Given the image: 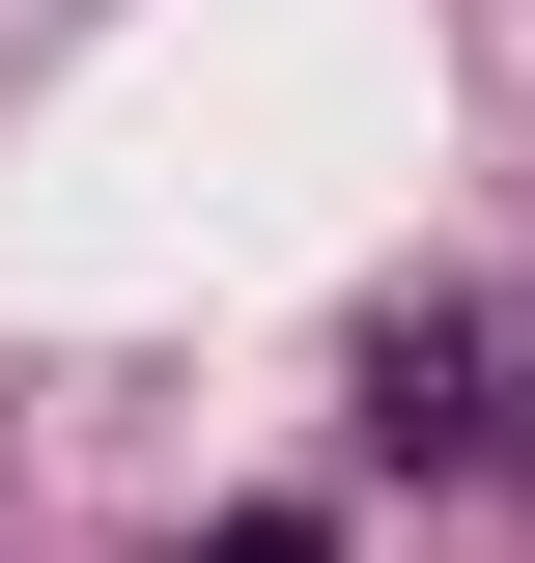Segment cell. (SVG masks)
I'll return each mask as SVG.
<instances>
[{"instance_id": "cell-1", "label": "cell", "mask_w": 535, "mask_h": 563, "mask_svg": "<svg viewBox=\"0 0 535 563\" xmlns=\"http://www.w3.org/2000/svg\"><path fill=\"white\" fill-rule=\"evenodd\" d=\"M479 422H507V366H479V310H395V339H367V451H395V479H451Z\"/></svg>"}]
</instances>
